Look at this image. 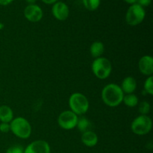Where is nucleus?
Wrapping results in <instances>:
<instances>
[{
	"mask_svg": "<svg viewBox=\"0 0 153 153\" xmlns=\"http://www.w3.org/2000/svg\"><path fill=\"white\" fill-rule=\"evenodd\" d=\"M137 3L142 7H147L152 3V0H137Z\"/></svg>",
	"mask_w": 153,
	"mask_h": 153,
	"instance_id": "nucleus-23",
	"label": "nucleus"
},
{
	"mask_svg": "<svg viewBox=\"0 0 153 153\" xmlns=\"http://www.w3.org/2000/svg\"><path fill=\"white\" fill-rule=\"evenodd\" d=\"M52 13L56 19L59 21H64L69 17L70 9L66 3L58 1L52 5Z\"/></svg>",
	"mask_w": 153,
	"mask_h": 153,
	"instance_id": "nucleus-10",
	"label": "nucleus"
},
{
	"mask_svg": "<svg viewBox=\"0 0 153 153\" xmlns=\"http://www.w3.org/2000/svg\"><path fill=\"white\" fill-rule=\"evenodd\" d=\"M123 102L124 104H125L127 107L134 108L138 105L139 100L138 97H137L135 94H130L124 95Z\"/></svg>",
	"mask_w": 153,
	"mask_h": 153,
	"instance_id": "nucleus-17",
	"label": "nucleus"
},
{
	"mask_svg": "<svg viewBox=\"0 0 153 153\" xmlns=\"http://www.w3.org/2000/svg\"><path fill=\"white\" fill-rule=\"evenodd\" d=\"M146 16V11L137 3L131 4L126 13V21L131 26H136L141 23Z\"/></svg>",
	"mask_w": 153,
	"mask_h": 153,
	"instance_id": "nucleus-5",
	"label": "nucleus"
},
{
	"mask_svg": "<svg viewBox=\"0 0 153 153\" xmlns=\"http://www.w3.org/2000/svg\"><path fill=\"white\" fill-rule=\"evenodd\" d=\"M92 72L97 79L103 80L109 77L112 71L111 62L108 58L100 57L94 59L91 65Z\"/></svg>",
	"mask_w": 153,
	"mask_h": 153,
	"instance_id": "nucleus-3",
	"label": "nucleus"
},
{
	"mask_svg": "<svg viewBox=\"0 0 153 153\" xmlns=\"http://www.w3.org/2000/svg\"><path fill=\"white\" fill-rule=\"evenodd\" d=\"M138 68L144 76H151L153 74V58L150 55H144L138 62Z\"/></svg>",
	"mask_w": 153,
	"mask_h": 153,
	"instance_id": "nucleus-11",
	"label": "nucleus"
},
{
	"mask_svg": "<svg viewBox=\"0 0 153 153\" xmlns=\"http://www.w3.org/2000/svg\"><path fill=\"white\" fill-rule=\"evenodd\" d=\"M13 119V113L8 105H3L0 106V121L1 123H10Z\"/></svg>",
	"mask_w": 153,
	"mask_h": 153,
	"instance_id": "nucleus-14",
	"label": "nucleus"
},
{
	"mask_svg": "<svg viewBox=\"0 0 153 153\" xmlns=\"http://www.w3.org/2000/svg\"><path fill=\"white\" fill-rule=\"evenodd\" d=\"M152 128V119L148 115L137 117L131 124V129L137 135H145L150 132Z\"/></svg>",
	"mask_w": 153,
	"mask_h": 153,
	"instance_id": "nucleus-6",
	"label": "nucleus"
},
{
	"mask_svg": "<svg viewBox=\"0 0 153 153\" xmlns=\"http://www.w3.org/2000/svg\"><path fill=\"white\" fill-rule=\"evenodd\" d=\"M13 0H0V5L7 6L8 4H11Z\"/></svg>",
	"mask_w": 153,
	"mask_h": 153,
	"instance_id": "nucleus-24",
	"label": "nucleus"
},
{
	"mask_svg": "<svg viewBox=\"0 0 153 153\" xmlns=\"http://www.w3.org/2000/svg\"><path fill=\"white\" fill-rule=\"evenodd\" d=\"M143 90L146 94L153 95V77L152 76H149L146 79L143 85Z\"/></svg>",
	"mask_w": 153,
	"mask_h": 153,
	"instance_id": "nucleus-19",
	"label": "nucleus"
},
{
	"mask_svg": "<svg viewBox=\"0 0 153 153\" xmlns=\"http://www.w3.org/2000/svg\"><path fill=\"white\" fill-rule=\"evenodd\" d=\"M10 131V123H0V131L2 133H8Z\"/></svg>",
	"mask_w": 153,
	"mask_h": 153,
	"instance_id": "nucleus-22",
	"label": "nucleus"
},
{
	"mask_svg": "<svg viewBox=\"0 0 153 153\" xmlns=\"http://www.w3.org/2000/svg\"><path fill=\"white\" fill-rule=\"evenodd\" d=\"M78 115L72 111L67 110L61 112L58 118V125L65 130H71L76 128L78 122Z\"/></svg>",
	"mask_w": 153,
	"mask_h": 153,
	"instance_id": "nucleus-7",
	"label": "nucleus"
},
{
	"mask_svg": "<svg viewBox=\"0 0 153 153\" xmlns=\"http://www.w3.org/2000/svg\"><path fill=\"white\" fill-rule=\"evenodd\" d=\"M100 1L101 0H82V3L87 10L94 11L100 7Z\"/></svg>",
	"mask_w": 153,
	"mask_h": 153,
	"instance_id": "nucleus-18",
	"label": "nucleus"
},
{
	"mask_svg": "<svg viewBox=\"0 0 153 153\" xmlns=\"http://www.w3.org/2000/svg\"><path fill=\"white\" fill-rule=\"evenodd\" d=\"M3 28H4V24H3L2 22H0V31H1V29H3Z\"/></svg>",
	"mask_w": 153,
	"mask_h": 153,
	"instance_id": "nucleus-28",
	"label": "nucleus"
},
{
	"mask_svg": "<svg viewBox=\"0 0 153 153\" xmlns=\"http://www.w3.org/2000/svg\"><path fill=\"white\" fill-rule=\"evenodd\" d=\"M81 140L83 144L88 147H94L98 143L99 138L97 134L94 131L90 130L82 133Z\"/></svg>",
	"mask_w": 153,
	"mask_h": 153,
	"instance_id": "nucleus-13",
	"label": "nucleus"
},
{
	"mask_svg": "<svg viewBox=\"0 0 153 153\" xmlns=\"http://www.w3.org/2000/svg\"><path fill=\"white\" fill-rule=\"evenodd\" d=\"M76 127H77L78 129L81 132L84 133L85 131H88L91 130V127H92V123H91V121L88 118L85 117H82L81 118L78 119Z\"/></svg>",
	"mask_w": 153,
	"mask_h": 153,
	"instance_id": "nucleus-16",
	"label": "nucleus"
},
{
	"mask_svg": "<svg viewBox=\"0 0 153 153\" xmlns=\"http://www.w3.org/2000/svg\"><path fill=\"white\" fill-rule=\"evenodd\" d=\"M120 88L124 94H133L137 88V81L132 76H127L123 80Z\"/></svg>",
	"mask_w": 153,
	"mask_h": 153,
	"instance_id": "nucleus-12",
	"label": "nucleus"
},
{
	"mask_svg": "<svg viewBox=\"0 0 153 153\" xmlns=\"http://www.w3.org/2000/svg\"><path fill=\"white\" fill-rule=\"evenodd\" d=\"M25 1H26L28 4H35L37 0H25Z\"/></svg>",
	"mask_w": 153,
	"mask_h": 153,
	"instance_id": "nucleus-27",
	"label": "nucleus"
},
{
	"mask_svg": "<svg viewBox=\"0 0 153 153\" xmlns=\"http://www.w3.org/2000/svg\"><path fill=\"white\" fill-rule=\"evenodd\" d=\"M124 93L120 86L111 83L105 85L102 91V100L109 107H117L123 102Z\"/></svg>",
	"mask_w": 153,
	"mask_h": 153,
	"instance_id": "nucleus-1",
	"label": "nucleus"
},
{
	"mask_svg": "<svg viewBox=\"0 0 153 153\" xmlns=\"http://www.w3.org/2000/svg\"><path fill=\"white\" fill-rule=\"evenodd\" d=\"M150 104L147 101H143L139 104L138 111L140 115H148L150 111Z\"/></svg>",
	"mask_w": 153,
	"mask_h": 153,
	"instance_id": "nucleus-20",
	"label": "nucleus"
},
{
	"mask_svg": "<svg viewBox=\"0 0 153 153\" xmlns=\"http://www.w3.org/2000/svg\"><path fill=\"white\" fill-rule=\"evenodd\" d=\"M10 128L12 133L19 138L27 139L31 134V124L22 117L13 118L10 123Z\"/></svg>",
	"mask_w": 153,
	"mask_h": 153,
	"instance_id": "nucleus-2",
	"label": "nucleus"
},
{
	"mask_svg": "<svg viewBox=\"0 0 153 153\" xmlns=\"http://www.w3.org/2000/svg\"><path fill=\"white\" fill-rule=\"evenodd\" d=\"M124 1L129 4H135V3H137V0H124Z\"/></svg>",
	"mask_w": 153,
	"mask_h": 153,
	"instance_id": "nucleus-26",
	"label": "nucleus"
},
{
	"mask_svg": "<svg viewBox=\"0 0 153 153\" xmlns=\"http://www.w3.org/2000/svg\"><path fill=\"white\" fill-rule=\"evenodd\" d=\"M5 153H24V149L19 145H13L7 148Z\"/></svg>",
	"mask_w": 153,
	"mask_h": 153,
	"instance_id": "nucleus-21",
	"label": "nucleus"
},
{
	"mask_svg": "<svg viewBox=\"0 0 153 153\" xmlns=\"http://www.w3.org/2000/svg\"><path fill=\"white\" fill-rule=\"evenodd\" d=\"M105 46L101 41H95L91 44L90 47V52L93 58H97L102 57L104 53Z\"/></svg>",
	"mask_w": 153,
	"mask_h": 153,
	"instance_id": "nucleus-15",
	"label": "nucleus"
},
{
	"mask_svg": "<svg viewBox=\"0 0 153 153\" xmlns=\"http://www.w3.org/2000/svg\"><path fill=\"white\" fill-rule=\"evenodd\" d=\"M41 1L46 4H53L54 3L58 1V0H41Z\"/></svg>",
	"mask_w": 153,
	"mask_h": 153,
	"instance_id": "nucleus-25",
	"label": "nucleus"
},
{
	"mask_svg": "<svg viewBox=\"0 0 153 153\" xmlns=\"http://www.w3.org/2000/svg\"><path fill=\"white\" fill-rule=\"evenodd\" d=\"M70 111L76 115L85 114L89 109V101L82 93H74L69 99Z\"/></svg>",
	"mask_w": 153,
	"mask_h": 153,
	"instance_id": "nucleus-4",
	"label": "nucleus"
},
{
	"mask_svg": "<svg viewBox=\"0 0 153 153\" xmlns=\"http://www.w3.org/2000/svg\"><path fill=\"white\" fill-rule=\"evenodd\" d=\"M24 16L29 22H37L43 18V12L37 4H28L24 9Z\"/></svg>",
	"mask_w": 153,
	"mask_h": 153,
	"instance_id": "nucleus-8",
	"label": "nucleus"
},
{
	"mask_svg": "<svg viewBox=\"0 0 153 153\" xmlns=\"http://www.w3.org/2000/svg\"><path fill=\"white\" fill-rule=\"evenodd\" d=\"M24 153H51V148L49 143L43 140H37L30 143Z\"/></svg>",
	"mask_w": 153,
	"mask_h": 153,
	"instance_id": "nucleus-9",
	"label": "nucleus"
}]
</instances>
